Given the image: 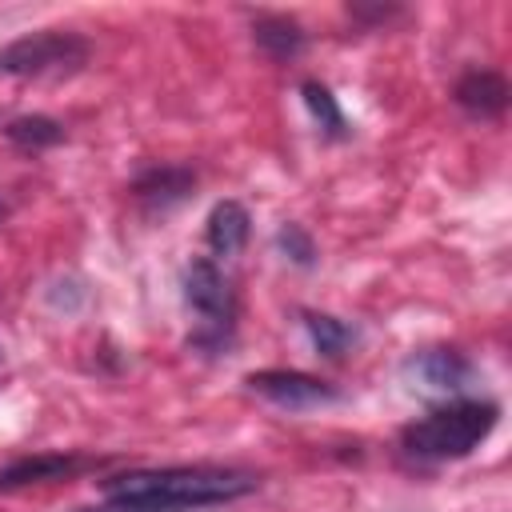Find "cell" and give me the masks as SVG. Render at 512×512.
<instances>
[{
	"mask_svg": "<svg viewBox=\"0 0 512 512\" xmlns=\"http://www.w3.org/2000/svg\"><path fill=\"white\" fill-rule=\"evenodd\" d=\"M496 420L500 408L492 400H456L404 424L400 448L416 460H460L492 436Z\"/></svg>",
	"mask_w": 512,
	"mask_h": 512,
	"instance_id": "2",
	"label": "cell"
},
{
	"mask_svg": "<svg viewBox=\"0 0 512 512\" xmlns=\"http://www.w3.org/2000/svg\"><path fill=\"white\" fill-rule=\"evenodd\" d=\"M276 248L288 252L296 264H312V260H316V248H312V240H308V232H304L300 224H280V232H276Z\"/></svg>",
	"mask_w": 512,
	"mask_h": 512,
	"instance_id": "15",
	"label": "cell"
},
{
	"mask_svg": "<svg viewBox=\"0 0 512 512\" xmlns=\"http://www.w3.org/2000/svg\"><path fill=\"white\" fill-rule=\"evenodd\" d=\"M92 44L80 32H32L0 48V76H68L88 64Z\"/></svg>",
	"mask_w": 512,
	"mask_h": 512,
	"instance_id": "3",
	"label": "cell"
},
{
	"mask_svg": "<svg viewBox=\"0 0 512 512\" xmlns=\"http://www.w3.org/2000/svg\"><path fill=\"white\" fill-rule=\"evenodd\" d=\"M80 512H120V508H80Z\"/></svg>",
	"mask_w": 512,
	"mask_h": 512,
	"instance_id": "17",
	"label": "cell"
},
{
	"mask_svg": "<svg viewBox=\"0 0 512 512\" xmlns=\"http://www.w3.org/2000/svg\"><path fill=\"white\" fill-rule=\"evenodd\" d=\"M244 384L256 396H264V400H272L280 408H296V412L340 400V392L328 380L308 376V372H296V368H260V372H248Z\"/></svg>",
	"mask_w": 512,
	"mask_h": 512,
	"instance_id": "5",
	"label": "cell"
},
{
	"mask_svg": "<svg viewBox=\"0 0 512 512\" xmlns=\"http://www.w3.org/2000/svg\"><path fill=\"white\" fill-rule=\"evenodd\" d=\"M404 376H412L424 392H460L472 376V360L456 348H424L404 360Z\"/></svg>",
	"mask_w": 512,
	"mask_h": 512,
	"instance_id": "6",
	"label": "cell"
},
{
	"mask_svg": "<svg viewBox=\"0 0 512 512\" xmlns=\"http://www.w3.org/2000/svg\"><path fill=\"white\" fill-rule=\"evenodd\" d=\"M88 460L84 456H24V460H12L0 468V492H12V488H24V484H44V480H64L72 472H80Z\"/></svg>",
	"mask_w": 512,
	"mask_h": 512,
	"instance_id": "9",
	"label": "cell"
},
{
	"mask_svg": "<svg viewBox=\"0 0 512 512\" xmlns=\"http://www.w3.org/2000/svg\"><path fill=\"white\" fill-rule=\"evenodd\" d=\"M348 12H352L356 20H388V16H396L400 8H392V4H384V8H364V4H348Z\"/></svg>",
	"mask_w": 512,
	"mask_h": 512,
	"instance_id": "16",
	"label": "cell"
},
{
	"mask_svg": "<svg viewBox=\"0 0 512 512\" xmlns=\"http://www.w3.org/2000/svg\"><path fill=\"white\" fill-rule=\"evenodd\" d=\"M248 232H252V220H248L244 204L220 200V204L208 212L204 236H208V248H212L216 256H236V252L248 244Z\"/></svg>",
	"mask_w": 512,
	"mask_h": 512,
	"instance_id": "10",
	"label": "cell"
},
{
	"mask_svg": "<svg viewBox=\"0 0 512 512\" xmlns=\"http://www.w3.org/2000/svg\"><path fill=\"white\" fill-rule=\"evenodd\" d=\"M4 136L16 144V148H28V152H40V148H52L64 140V124L52 120V116H16L4 124Z\"/></svg>",
	"mask_w": 512,
	"mask_h": 512,
	"instance_id": "13",
	"label": "cell"
},
{
	"mask_svg": "<svg viewBox=\"0 0 512 512\" xmlns=\"http://www.w3.org/2000/svg\"><path fill=\"white\" fill-rule=\"evenodd\" d=\"M304 104H308V112L316 116V124L324 128V136H332V140H344L348 136V120H344V112H340V104H336V96L320 84V80H304Z\"/></svg>",
	"mask_w": 512,
	"mask_h": 512,
	"instance_id": "14",
	"label": "cell"
},
{
	"mask_svg": "<svg viewBox=\"0 0 512 512\" xmlns=\"http://www.w3.org/2000/svg\"><path fill=\"white\" fill-rule=\"evenodd\" d=\"M196 188V172L192 168H180V164H156L148 172L136 176L132 184V196L148 208H172L180 204L188 192Z\"/></svg>",
	"mask_w": 512,
	"mask_h": 512,
	"instance_id": "8",
	"label": "cell"
},
{
	"mask_svg": "<svg viewBox=\"0 0 512 512\" xmlns=\"http://www.w3.org/2000/svg\"><path fill=\"white\" fill-rule=\"evenodd\" d=\"M304 328H308L316 352L328 356V360H340L348 352V344H356V328L328 316V312H304Z\"/></svg>",
	"mask_w": 512,
	"mask_h": 512,
	"instance_id": "12",
	"label": "cell"
},
{
	"mask_svg": "<svg viewBox=\"0 0 512 512\" xmlns=\"http://www.w3.org/2000/svg\"><path fill=\"white\" fill-rule=\"evenodd\" d=\"M260 480L240 468L220 464H180V468H136L104 480L108 508L120 512H192L240 500Z\"/></svg>",
	"mask_w": 512,
	"mask_h": 512,
	"instance_id": "1",
	"label": "cell"
},
{
	"mask_svg": "<svg viewBox=\"0 0 512 512\" xmlns=\"http://www.w3.org/2000/svg\"><path fill=\"white\" fill-rule=\"evenodd\" d=\"M452 96H456V104H460L468 116L496 120V116H504V108H508V80H504L500 72H492V68H468V72L456 80Z\"/></svg>",
	"mask_w": 512,
	"mask_h": 512,
	"instance_id": "7",
	"label": "cell"
},
{
	"mask_svg": "<svg viewBox=\"0 0 512 512\" xmlns=\"http://www.w3.org/2000/svg\"><path fill=\"white\" fill-rule=\"evenodd\" d=\"M252 36L256 44L272 56V60H296L304 52V28L292 20V16H276V12H264L252 20Z\"/></svg>",
	"mask_w": 512,
	"mask_h": 512,
	"instance_id": "11",
	"label": "cell"
},
{
	"mask_svg": "<svg viewBox=\"0 0 512 512\" xmlns=\"http://www.w3.org/2000/svg\"><path fill=\"white\" fill-rule=\"evenodd\" d=\"M184 300L204 316V332H196V344L228 340L232 320H236V296L212 260H192L184 268Z\"/></svg>",
	"mask_w": 512,
	"mask_h": 512,
	"instance_id": "4",
	"label": "cell"
}]
</instances>
